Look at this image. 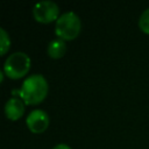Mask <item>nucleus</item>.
I'll return each instance as SVG.
<instances>
[{"instance_id": "7", "label": "nucleus", "mask_w": 149, "mask_h": 149, "mask_svg": "<svg viewBox=\"0 0 149 149\" xmlns=\"http://www.w3.org/2000/svg\"><path fill=\"white\" fill-rule=\"evenodd\" d=\"M65 51H66L65 41H63L61 38H55V40L50 41V43L48 44V48H47V52H48L49 57L52 59L62 58L65 55Z\"/></svg>"}, {"instance_id": "8", "label": "nucleus", "mask_w": 149, "mask_h": 149, "mask_svg": "<svg viewBox=\"0 0 149 149\" xmlns=\"http://www.w3.org/2000/svg\"><path fill=\"white\" fill-rule=\"evenodd\" d=\"M9 48H10L9 35L3 28H0V54H1V56L6 55V52L9 50Z\"/></svg>"}, {"instance_id": "5", "label": "nucleus", "mask_w": 149, "mask_h": 149, "mask_svg": "<svg viewBox=\"0 0 149 149\" xmlns=\"http://www.w3.org/2000/svg\"><path fill=\"white\" fill-rule=\"evenodd\" d=\"M26 125L28 129L34 134L44 133L49 127V115L43 109H34L28 114Z\"/></svg>"}, {"instance_id": "6", "label": "nucleus", "mask_w": 149, "mask_h": 149, "mask_svg": "<svg viewBox=\"0 0 149 149\" xmlns=\"http://www.w3.org/2000/svg\"><path fill=\"white\" fill-rule=\"evenodd\" d=\"M24 113V102L21 98L13 97L5 105V114L6 118L10 121L19 120Z\"/></svg>"}, {"instance_id": "2", "label": "nucleus", "mask_w": 149, "mask_h": 149, "mask_svg": "<svg viewBox=\"0 0 149 149\" xmlns=\"http://www.w3.org/2000/svg\"><path fill=\"white\" fill-rule=\"evenodd\" d=\"M81 30V21L73 12L62 14L56 21L55 34L63 41H72L78 37Z\"/></svg>"}, {"instance_id": "4", "label": "nucleus", "mask_w": 149, "mask_h": 149, "mask_svg": "<svg viewBox=\"0 0 149 149\" xmlns=\"http://www.w3.org/2000/svg\"><path fill=\"white\" fill-rule=\"evenodd\" d=\"M33 16L40 23H51L59 17V8L54 1H41L33 7Z\"/></svg>"}, {"instance_id": "9", "label": "nucleus", "mask_w": 149, "mask_h": 149, "mask_svg": "<svg viewBox=\"0 0 149 149\" xmlns=\"http://www.w3.org/2000/svg\"><path fill=\"white\" fill-rule=\"evenodd\" d=\"M139 28L141 29L142 33L149 35V8L143 10L139 19Z\"/></svg>"}, {"instance_id": "3", "label": "nucleus", "mask_w": 149, "mask_h": 149, "mask_svg": "<svg viewBox=\"0 0 149 149\" xmlns=\"http://www.w3.org/2000/svg\"><path fill=\"white\" fill-rule=\"evenodd\" d=\"M30 58L27 54L17 51L9 55L3 63V73L10 79H20L30 70Z\"/></svg>"}, {"instance_id": "10", "label": "nucleus", "mask_w": 149, "mask_h": 149, "mask_svg": "<svg viewBox=\"0 0 149 149\" xmlns=\"http://www.w3.org/2000/svg\"><path fill=\"white\" fill-rule=\"evenodd\" d=\"M52 149H71V147L68 146V144H65V143H59V144L55 146Z\"/></svg>"}, {"instance_id": "1", "label": "nucleus", "mask_w": 149, "mask_h": 149, "mask_svg": "<svg viewBox=\"0 0 149 149\" xmlns=\"http://www.w3.org/2000/svg\"><path fill=\"white\" fill-rule=\"evenodd\" d=\"M48 81L44 76L35 73L24 79L19 95L26 105H38L48 95Z\"/></svg>"}]
</instances>
